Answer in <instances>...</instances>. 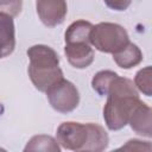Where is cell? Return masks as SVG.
<instances>
[{
    "instance_id": "cell-17",
    "label": "cell",
    "mask_w": 152,
    "mask_h": 152,
    "mask_svg": "<svg viewBox=\"0 0 152 152\" xmlns=\"http://www.w3.org/2000/svg\"><path fill=\"white\" fill-rule=\"evenodd\" d=\"M104 4L114 11H125L131 5L132 0H103Z\"/></svg>"
},
{
    "instance_id": "cell-10",
    "label": "cell",
    "mask_w": 152,
    "mask_h": 152,
    "mask_svg": "<svg viewBox=\"0 0 152 152\" xmlns=\"http://www.w3.org/2000/svg\"><path fill=\"white\" fill-rule=\"evenodd\" d=\"M13 17L0 12V25H1V56L7 57L11 55L15 46L14 38V24Z\"/></svg>"
},
{
    "instance_id": "cell-12",
    "label": "cell",
    "mask_w": 152,
    "mask_h": 152,
    "mask_svg": "<svg viewBox=\"0 0 152 152\" xmlns=\"http://www.w3.org/2000/svg\"><path fill=\"white\" fill-rule=\"evenodd\" d=\"M24 151H51L59 152L61 147L58 146V141L55 140L50 135H34L30 139Z\"/></svg>"
},
{
    "instance_id": "cell-6",
    "label": "cell",
    "mask_w": 152,
    "mask_h": 152,
    "mask_svg": "<svg viewBox=\"0 0 152 152\" xmlns=\"http://www.w3.org/2000/svg\"><path fill=\"white\" fill-rule=\"evenodd\" d=\"M36 8L42 23L49 27L62 24L68 13L66 0H36Z\"/></svg>"
},
{
    "instance_id": "cell-4",
    "label": "cell",
    "mask_w": 152,
    "mask_h": 152,
    "mask_svg": "<svg viewBox=\"0 0 152 152\" xmlns=\"http://www.w3.org/2000/svg\"><path fill=\"white\" fill-rule=\"evenodd\" d=\"M90 43L99 51L114 55L129 43V37L127 31L119 24L100 23L93 26Z\"/></svg>"
},
{
    "instance_id": "cell-5",
    "label": "cell",
    "mask_w": 152,
    "mask_h": 152,
    "mask_svg": "<svg viewBox=\"0 0 152 152\" xmlns=\"http://www.w3.org/2000/svg\"><path fill=\"white\" fill-rule=\"evenodd\" d=\"M46 96L51 107L59 113L72 112L80 102L77 88L74 86V83L64 78L50 87L46 91Z\"/></svg>"
},
{
    "instance_id": "cell-2",
    "label": "cell",
    "mask_w": 152,
    "mask_h": 152,
    "mask_svg": "<svg viewBox=\"0 0 152 152\" xmlns=\"http://www.w3.org/2000/svg\"><path fill=\"white\" fill-rule=\"evenodd\" d=\"M57 141L66 150L100 152L107 148L109 138L104 128L97 124L66 121L57 128Z\"/></svg>"
},
{
    "instance_id": "cell-7",
    "label": "cell",
    "mask_w": 152,
    "mask_h": 152,
    "mask_svg": "<svg viewBox=\"0 0 152 152\" xmlns=\"http://www.w3.org/2000/svg\"><path fill=\"white\" fill-rule=\"evenodd\" d=\"M90 43L87 42H76V43H65L64 53L68 58V62L77 69L88 68L94 62V50L90 46Z\"/></svg>"
},
{
    "instance_id": "cell-8",
    "label": "cell",
    "mask_w": 152,
    "mask_h": 152,
    "mask_svg": "<svg viewBox=\"0 0 152 152\" xmlns=\"http://www.w3.org/2000/svg\"><path fill=\"white\" fill-rule=\"evenodd\" d=\"M128 124L135 133L142 137L152 138V107L140 100L131 114Z\"/></svg>"
},
{
    "instance_id": "cell-3",
    "label": "cell",
    "mask_w": 152,
    "mask_h": 152,
    "mask_svg": "<svg viewBox=\"0 0 152 152\" xmlns=\"http://www.w3.org/2000/svg\"><path fill=\"white\" fill-rule=\"evenodd\" d=\"M27 56L30 59L27 69L30 80L39 91L46 93L50 87L63 78L58 55L50 46L33 45L27 50Z\"/></svg>"
},
{
    "instance_id": "cell-13",
    "label": "cell",
    "mask_w": 152,
    "mask_h": 152,
    "mask_svg": "<svg viewBox=\"0 0 152 152\" xmlns=\"http://www.w3.org/2000/svg\"><path fill=\"white\" fill-rule=\"evenodd\" d=\"M118 74L110 70H102L99 71L97 74L94 75L93 80H91V87L93 89L100 95V96H106L107 91L109 89V86L112 83V81L114 80V77Z\"/></svg>"
},
{
    "instance_id": "cell-11",
    "label": "cell",
    "mask_w": 152,
    "mask_h": 152,
    "mask_svg": "<svg viewBox=\"0 0 152 152\" xmlns=\"http://www.w3.org/2000/svg\"><path fill=\"white\" fill-rule=\"evenodd\" d=\"M91 23L86 20H76L69 25L65 31L64 39L65 43H76V42H87L90 43V32L93 30ZM91 44V43H90Z\"/></svg>"
},
{
    "instance_id": "cell-9",
    "label": "cell",
    "mask_w": 152,
    "mask_h": 152,
    "mask_svg": "<svg viewBox=\"0 0 152 152\" xmlns=\"http://www.w3.org/2000/svg\"><path fill=\"white\" fill-rule=\"evenodd\" d=\"M113 59L118 66L122 69H131L141 63L142 52L135 44L129 42L124 49L113 55Z\"/></svg>"
},
{
    "instance_id": "cell-14",
    "label": "cell",
    "mask_w": 152,
    "mask_h": 152,
    "mask_svg": "<svg viewBox=\"0 0 152 152\" xmlns=\"http://www.w3.org/2000/svg\"><path fill=\"white\" fill-rule=\"evenodd\" d=\"M137 89L146 96H152V65L140 69L134 77Z\"/></svg>"
},
{
    "instance_id": "cell-15",
    "label": "cell",
    "mask_w": 152,
    "mask_h": 152,
    "mask_svg": "<svg viewBox=\"0 0 152 152\" xmlns=\"http://www.w3.org/2000/svg\"><path fill=\"white\" fill-rule=\"evenodd\" d=\"M23 1L21 0H0L1 13H6L11 17H17L21 12Z\"/></svg>"
},
{
    "instance_id": "cell-16",
    "label": "cell",
    "mask_w": 152,
    "mask_h": 152,
    "mask_svg": "<svg viewBox=\"0 0 152 152\" xmlns=\"http://www.w3.org/2000/svg\"><path fill=\"white\" fill-rule=\"evenodd\" d=\"M119 150H129V151H134V150H139V151H152V144L148 141H141L138 139H132L128 140L126 142V145H124L122 147H120Z\"/></svg>"
},
{
    "instance_id": "cell-1",
    "label": "cell",
    "mask_w": 152,
    "mask_h": 152,
    "mask_svg": "<svg viewBox=\"0 0 152 152\" xmlns=\"http://www.w3.org/2000/svg\"><path fill=\"white\" fill-rule=\"evenodd\" d=\"M107 102L103 108V119L110 131L124 128L137 104L140 102L135 84L125 77L116 75L107 91Z\"/></svg>"
}]
</instances>
